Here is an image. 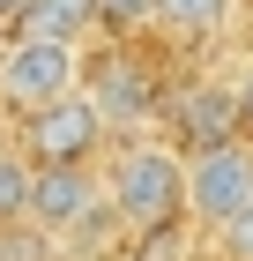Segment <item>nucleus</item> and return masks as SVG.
<instances>
[{
  "label": "nucleus",
  "instance_id": "2eb2a0df",
  "mask_svg": "<svg viewBox=\"0 0 253 261\" xmlns=\"http://www.w3.org/2000/svg\"><path fill=\"white\" fill-rule=\"evenodd\" d=\"M52 261H97V254H75V246H67V254H52Z\"/></svg>",
  "mask_w": 253,
  "mask_h": 261
},
{
  "label": "nucleus",
  "instance_id": "7ed1b4c3",
  "mask_svg": "<svg viewBox=\"0 0 253 261\" xmlns=\"http://www.w3.org/2000/svg\"><path fill=\"white\" fill-rule=\"evenodd\" d=\"M253 201V142H223V149H194L186 157V224L194 231H231Z\"/></svg>",
  "mask_w": 253,
  "mask_h": 261
},
{
  "label": "nucleus",
  "instance_id": "1a4fd4ad",
  "mask_svg": "<svg viewBox=\"0 0 253 261\" xmlns=\"http://www.w3.org/2000/svg\"><path fill=\"white\" fill-rule=\"evenodd\" d=\"M30 187H38V164H30V149L0 142V231L30 217Z\"/></svg>",
  "mask_w": 253,
  "mask_h": 261
},
{
  "label": "nucleus",
  "instance_id": "f03ea898",
  "mask_svg": "<svg viewBox=\"0 0 253 261\" xmlns=\"http://www.w3.org/2000/svg\"><path fill=\"white\" fill-rule=\"evenodd\" d=\"M82 45L75 38H45V30H15V38L0 45V105L15 112V120H38L45 105L75 97L82 90Z\"/></svg>",
  "mask_w": 253,
  "mask_h": 261
},
{
  "label": "nucleus",
  "instance_id": "9d476101",
  "mask_svg": "<svg viewBox=\"0 0 253 261\" xmlns=\"http://www.w3.org/2000/svg\"><path fill=\"white\" fill-rule=\"evenodd\" d=\"M97 8H104V0H38L22 30H45V38H75L82 45L90 30H97Z\"/></svg>",
  "mask_w": 253,
  "mask_h": 261
},
{
  "label": "nucleus",
  "instance_id": "ddd939ff",
  "mask_svg": "<svg viewBox=\"0 0 253 261\" xmlns=\"http://www.w3.org/2000/svg\"><path fill=\"white\" fill-rule=\"evenodd\" d=\"M30 8L38 0H0V22H30Z\"/></svg>",
  "mask_w": 253,
  "mask_h": 261
},
{
  "label": "nucleus",
  "instance_id": "6e6552de",
  "mask_svg": "<svg viewBox=\"0 0 253 261\" xmlns=\"http://www.w3.org/2000/svg\"><path fill=\"white\" fill-rule=\"evenodd\" d=\"M156 22L179 30V38H216V30H231V22H238V0H164Z\"/></svg>",
  "mask_w": 253,
  "mask_h": 261
},
{
  "label": "nucleus",
  "instance_id": "9b49d317",
  "mask_svg": "<svg viewBox=\"0 0 253 261\" xmlns=\"http://www.w3.org/2000/svg\"><path fill=\"white\" fill-rule=\"evenodd\" d=\"M156 8H164V0H104V8H97V30H112V38H134L142 22H156Z\"/></svg>",
  "mask_w": 253,
  "mask_h": 261
},
{
  "label": "nucleus",
  "instance_id": "4468645a",
  "mask_svg": "<svg viewBox=\"0 0 253 261\" xmlns=\"http://www.w3.org/2000/svg\"><path fill=\"white\" fill-rule=\"evenodd\" d=\"M238 105H246V135H253V67L238 75Z\"/></svg>",
  "mask_w": 253,
  "mask_h": 261
},
{
  "label": "nucleus",
  "instance_id": "423d86ee",
  "mask_svg": "<svg viewBox=\"0 0 253 261\" xmlns=\"http://www.w3.org/2000/svg\"><path fill=\"white\" fill-rule=\"evenodd\" d=\"M172 120H179V135H186V157H194V149H223V142H246L238 82H186L172 97Z\"/></svg>",
  "mask_w": 253,
  "mask_h": 261
},
{
  "label": "nucleus",
  "instance_id": "f257e3e1",
  "mask_svg": "<svg viewBox=\"0 0 253 261\" xmlns=\"http://www.w3.org/2000/svg\"><path fill=\"white\" fill-rule=\"evenodd\" d=\"M104 201H112L119 231L134 239H164L186 224V157L172 142H127L104 164Z\"/></svg>",
  "mask_w": 253,
  "mask_h": 261
},
{
  "label": "nucleus",
  "instance_id": "39448f33",
  "mask_svg": "<svg viewBox=\"0 0 253 261\" xmlns=\"http://www.w3.org/2000/svg\"><path fill=\"white\" fill-rule=\"evenodd\" d=\"M104 105L90 97V90H75V97L45 105L38 120H22V149H30V164H90L104 149Z\"/></svg>",
  "mask_w": 253,
  "mask_h": 261
},
{
  "label": "nucleus",
  "instance_id": "0eeeda50",
  "mask_svg": "<svg viewBox=\"0 0 253 261\" xmlns=\"http://www.w3.org/2000/svg\"><path fill=\"white\" fill-rule=\"evenodd\" d=\"M82 90L104 105V120H142V112H149V75H142L134 60H104V67H90V82H82Z\"/></svg>",
  "mask_w": 253,
  "mask_h": 261
},
{
  "label": "nucleus",
  "instance_id": "20e7f679",
  "mask_svg": "<svg viewBox=\"0 0 253 261\" xmlns=\"http://www.w3.org/2000/svg\"><path fill=\"white\" fill-rule=\"evenodd\" d=\"M30 224L45 239H90V224H119L112 201H104V172L97 164H38V187H30Z\"/></svg>",
  "mask_w": 253,
  "mask_h": 261
},
{
  "label": "nucleus",
  "instance_id": "f8f14e48",
  "mask_svg": "<svg viewBox=\"0 0 253 261\" xmlns=\"http://www.w3.org/2000/svg\"><path fill=\"white\" fill-rule=\"evenodd\" d=\"M216 254L223 261H253V201H246V217H238L231 231H216Z\"/></svg>",
  "mask_w": 253,
  "mask_h": 261
}]
</instances>
